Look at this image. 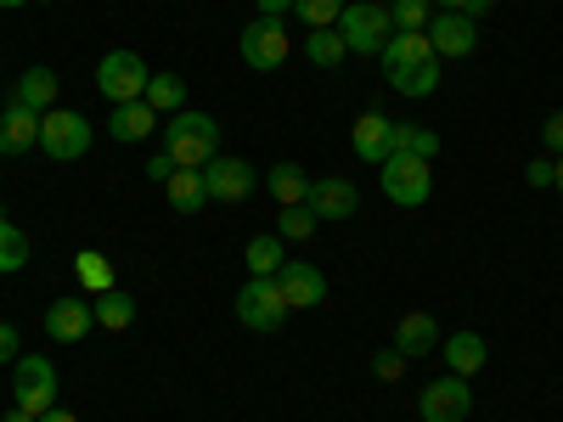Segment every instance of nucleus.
<instances>
[{
    "label": "nucleus",
    "mask_w": 563,
    "mask_h": 422,
    "mask_svg": "<svg viewBox=\"0 0 563 422\" xmlns=\"http://www.w3.org/2000/svg\"><path fill=\"white\" fill-rule=\"evenodd\" d=\"M541 141H547V153H552V158H563V113H552V119L541 124Z\"/></svg>",
    "instance_id": "obj_36"
},
{
    "label": "nucleus",
    "mask_w": 563,
    "mask_h": 422,
    "mask_svg": "<svg viewBox=\"0 0 563 422\" xmlns=\"http://www.w3.org/2000/svg\"><path fill=\"white\" fill-rule=\"evenodd\" d=\"M282 259H288V254H282V237H276V231H265V237H254V243L243 248L249 276H276V270H282Z\"/></svg>",
    "instance_id": "obj_28"
},
{
    "label": "nucleus",
    "mask_w": 563,
    "mask_h": 422,
    "mask_svg": "<svg viewBox=\"0 0 563 422\" xmlns=\"http://www.w3.org/2000/svg\"><path fill=\"white\" fill-rule=\"evenodd\" d=\"M260 12L265 18H282V12H294V0H260Z\"/></svg>",
    "instance_id": "obj_39"
},
{
    "label": "nucleus",
    "mask_w": 563,
    "mask_h": 422,
    "mask_svg": "<svg viewBox=\"0 0 563 422\" xmlns=\"http://www.w3.org/2000/svg\"><path fill=\"white\" fill-rule=\"evenodd\" d=\"M0 7H12V12H18V7H29V0H0Z\"/></svg>",
    "instance_id": "obj_45"
},
{
    "label": "nucleus",
    "mask_w": 563,
    "mask_h": 422,
    "mask_svg": "<svg viewBox=\"0 0 563 422\" xmlns=\"http://www.w3.org/2000/svg\"><path fill=\"white\" fill-rule=\"evenodd\" d=\"M389 135H395V119H384L378 108H372V113H361V119H355L350 147H355V158H361V164L378 169V164L389 158Z\"/></svg>",
    "instance_id": "obj_17"
},
{
    "label": "nucleus",
    "mask_w": 563,
    "mask_h": 422,
    "mask_svg": "<svg viewBox=\"0 0 563 422\" xmlns=\"http://www.w3.org/2000/svg\"><path fill=\"white\" fill-rule=\"evenodd\" d=\"M429 45H434V57H474L479 52V18H467V12H434L429 18Z\"/></svg>",
    "instance_id": "obj_11"
},
{
    "label": "nucleus",
    "mask_w": 563,
    "mask_h": 422,
    "mask_svg": "<svg viewBox=\"0 0 563 422\" xmlns=\"http://www.w3.org/2000/svg\"><path fill=\"white\" fill-rule=\"evenodd\" d=\"M389 18H395V34H422L434 18V0H389Z\"/></svg>",
    "instance_id": "obj_30"
},
{
    "label": "nucleus",
    "mask_w": 563,
    "mask_h": 422,
    "mask_svg": "<svg viewBox=\"0 0 563 422\" xmlns=\"http://www.w3.org/2000/svg\"><path fill=\"white\" fill-rule=\"evenodd\" d=\"M389 153H411V158H440V135L434 130H417V124H395L389 135Z\"/></svg>",
    "instance_id": "obj_27"
},
{
    "label": "nucleus",
    "mask_w": 563,
    "mask_h": 422,
    "mask_svg": "<svg viewBox=\"0 0 563 422\" xmlns=\"http://www.w3.org/2000/svg\"><path fill=\"white\" fill-rule=\"evenodd\" d=\"M158 130V113L147 102H119L113 119H108V135L119 141V147H135V141H147Z\"/></svg>",
    "instance_id": "obj_20"
},
{
    "label": "nucleus",
    "mask_w": 563,
    "mask_h": 422,
    "mask_svg": "<svg viewBox=\"0 0 563 422\" xmlns=\"http://www.w3.org/2000/svg\"><path fill=\"white\" fill-rule=\"evenodd\" d=\"M305 57H310V68H339L350 57V45H344L339 29H310L305 34Z\"/></svg>",
    "instance_id": "obj_25"
},
{
    "label": "nucleus",
    "mask_w": 563,
    "mask_h": 422,
    "mask_svg": "<svg viewBox=\"0 0 563 422\" xmlns=\"http://www.w3.org/2000/svg\"><path fill=\"white\" fill-rule=\"evenodd\" d=\"M0 214H7V209H0Z\"/></svg>",
    "instance_id": "obj_46"
},
{
    "label": "nucleus",
    "mask_w": 563,
    "mask_h": 422,
    "mask_svg": "<svg viewBox=\"0 0 563 422\" xmlns=\"http://www.w3.org/2000/svg\"><path fill=\"white\" fill-rule=\"evenodd\" d=\"M434 7H440V12H467V18H474V0H434Z\"/></svg>",
    "instance_id": "obj_40"
},
{
    "label": "nucleus",
    "mask_w": 563,
    "mask_h": 422,
    "mask_svg": "<svg viewBox=\"0 0 563 422\" xmlns=\"http://www.w3.org/2000/svg\"><path fill=\"white\" fill-rule=\"evenodd\" d=\"M294 12H299L305 29H339L344 0H294Z\"/></svg>",
    "instance_id": "obj_33"
},
{
    "label": "nucleus",
    "mask_w": 563,
    "mask_h": 422,
    "mask_svg": "<svg viewBox=\"0 0 563 422\" xmlns=\"http://www.w3.org/2000/svg\"><path fill=\"white\" fill-rule=\"evenodd\" d=\"M238 321L249 333H282V321H288V299H282L276 276H249L238 288Z\"/></svg>",
    "instance_id": "obj_7"
},
{
    "label": "nucleus",
    "mask_w": 563,
    "mask_h": 422,
    "mask_svg": "<svg viewBox=\"0 0 563 422\" xmlns=\"http://www.w3.org/2000/svg\"><path fill=\"white\" fill-rule=\"evenodd\" d=\"M339 34H344V45H350V52H361V57L384 52V45H389V34H395L389 0H344Z\"/></svg>",
    "instance_id": "obj_3"
},
{
    "label": "nucleus",
    "mask_w": 563,
    "mask_h": 422,
    "mask_svg": "<svg viewBox=\"0 0 563 422\" xmlns=\"http://www.w3.org/2000/svg\"><path fill=\"white\" fill-rule=\"evenodd\" d=\"M97 321L108 326V333H124V326L135 321V299H130L124 288H108V293L97 299Z\"/></svg>",
    "instance_id": "obj_29"
},
{
    "label": "nucleus",
    "mask_w": 563,
    "mask_h": 422,
    "mask_svg": "<svg viewBox=\"0 0 563 422\" xmlns=\"http://www.w3.org/2000/svg\"><path fill=\"white\" fill-rule=\"evenodd\" d=\"M440 355H445V366L456 371V378H474V371L490 360V344L479 333H451V338H440Z\"/></svg>",
    "instance_id": "obj_21"
},
{
    "label": "nucleus",
    "mask_w": 563,
    "mask_h": 422,
    "mask_svg": "<svg viewBox=\"0 0 563 422\" xmlns=\"http://www.w3.org/2000/svg\"><path fill=\"white\" fill-rule=\"evenodd\" d=\"M74 276H79V288H85L90 299H102V293L113 288V259L97 254V248H79V254H74Z\"/></svg>",
    "instance_id": "obj_24"
},
{
    "label": "nucleus",
    "mask_w": 563,
    "mask_h": 422,
    "mask_svg": "<svg viewBox=\"0 0 563 422\" xmlns=\"http://www.w3.org/2000/svg\"><path fill=\"white\" fill-rule=\"evenodd\" d=\"M265 192L276 198V209H294V203H305V198H310V175H305L299 164L282 158V164L265 175Z\"/></svg>",
    "instance_id": "obj_23"
},
{
    "label": "nucleus",
    "mask_w": 563,
    "mask_h": 422,
    "mask_svg": "<svg viewBox=\"0 0 563 422\" xmlns=\"http://www.w3.org/2000/svg\"><path fill=\"white\" fill-rule=\"evenodd\" d=\"M490 7H501V0H474V18H479V12H490Z\"/></svg>",
    "instance_id": "obj_43"
},
{
    "label": "nucleus",
    "mask_w": 563,
    "mask_h": 422,
    "mask_svg": "<svg viewBox=\"0 0 563 422\" xmlns=\"http://www.w3.org/2000/svg\"><path fill=\"white\" fill-rule=\"evenodd\" d=\"M552 186H558V192H563V158H558V175H552Z\"/></svg>",
    "instance_id": "obj_44"
},
{
    "label": "nucleus",
    "mask_w": 563,
    "mask_h": 422,
    "mask_svg": "<svg viewBox=\"0 0 563 422\" xmlns=\"http://www.w3.org/2000/svg\"><path fill=\"white\" fill-rule=\"evenodd\" d=\"M378 63H384L389 90H400V97H411V102H422V97L440 90V57H434L429 34H389Z\"/></svg>",
    "instance_id": "obj_1"
},
{
    "label": "nucleus",
    "mask_w": 563,
    "mask_h": 422,
    "mask_svg": "<svg viewBox=\"0 0 563 422\" xmlns=\"http://www.w3.org/2000/svg\"><path fill=\"white\" fill-rule=\"evenodd\" d=\"M164 153L180 164V169H203L209 158H220V124L209 113H169L164 124Z\"/></svg>",
    "instance_id": "obj_2"
},
{
    "label": "nucleus",
    "mask_w": 563,
    "mask_h": 422,
    "mask_svg": "<svg viewBox=\"0 0 563 422\" xmlns=\"http://www.w3.org/2000/svg\"><path fill=\"white\" fill-rule=\"evenodd\" d=\"M276 288H282V299H288V310H316V304H327V276H321L310 259H282Z\"/></svg>",
    "instance_id": "obj_13"
},
{
    "label": "nucleus",
    "mask_w": 563,
    "mask_h": 422,
    "mask_svg": "<svg viewBox=\"0 0 563 422\" xmlns=\"http://www.w3.org/2000/svg\"><path fill=\"white\" fill-rule=\"evenodd\" d=\"M141 102H147L153 113H180V108H186V79H180V74H153V79H147V97H141Z\"/></svg>",
    "instance_id": "obj_26"
},
{
    "label": "nucleus",
    "mask_w": 563,
    "mask_h": 422,
    "mask_svg": "<svg viewBox=\"0 0 563 422\" xmlns=\"http://www.w3.org/2000/svg\"><path fill=\"white\" fill-rule=\"evenodd\" d=\"M0 422H40V417H34V411H23V406H12V411L0 417Z\"/></svg>",
    "instance_id": "obj_42"
},
{
    "label": "nucleus",
    "mask_w": 563,
    "mask_h": 422,
    "mask_svg": "<svg viewBox=\"0 0 563 422\" xmlns=\"http://www.w3.org/2000/svg\"><path fill=\"white\" fill-rule=\"evenodd\" d=\"M378 169H384V198H389V203H400V209H422V203H429V192H434V169H429V158L389 153Z\"/></svg>",
    "instance_id": "obj_5"
},
{
    "label": "nucleus",
    "mask_w": 563,
    "mask_h": 422,
    "mask_svg": "<svg viewBox=\"0 0 563 422\" xmlns=\"http://www.w3.org/2000/svg\"><path fill=\"white\" fill-rule=\"evenodd\" d=\"M40 153L57 158V164H74L90 153V119L74 113V108H52L40 113Z\"/></svg>",
    "instance_id": "obj_4"
},
{
    "label": "nucleus",
    "mask_w": 563,
    "mask_h": 422,
    "mask_svg": "<svg viewBox=\"0 0 563 422\" xmlns=\"http://www.w3.org/2000/svg\"><path fill=\"white\" fill-rule=\"evenodd\" d=\"M395 349H400L406 360L440 355V321H434L429 310H411V315H400V326H395Z\"/></svg>",
    "instance_id": "obj_18"
},
{
    "label": "nucleus",
    "mask_w": 563,
    "mask_h": 422,
    "mask_svg": "<svg viewBox=\"0 0 563 422\" xmlns=\"http://www.w3.org/2000/svg\"><path fill=\"white\" fill-rule=\"evenodd\" d=\"M23 265H29V237H23L7 214H0V270L12 276V270H23Z\"/></svg>",
    "instance_id": "obj_31"
},
{
    "label": "nucleus",
    "mask_w": 563,
    "mask_h": 422,
    "mask_svg": "<svg viewBox=\"0 0 563 422\" xmlns=\"http://www.w3.org/2000/svg\"><path fill=\"white\" fill-rule=\"evenodd\" d=\"M305 209H310L316 220H350V214L361 209V192H355L350 180L327 175V180H310V198H305Z\"/></svg>",
    "instance_id": "obj_15"
},
{
    "label": "nucleus",
    "mask_w": 563,
    "mask_h": 422,
    "mask_svg": "<svg viewBox=\"0 0 563 422\" xmlns=\"http://www.w3.org/2000/svg\"><path fill=\"white\" fill-rule=\"evenodd\" d=\"M467 411H474V389H467V378H456V371H445V378H434L417 395L422 422H467Z\"/></svg>",
    "instance_id": "obj_10"
},
{
    "label": "nucleus",
    "mask_w": 563,
    "mask_h": 422,
    "mask_svg": "<svg viewBox=\"0 0 563 422\" xmlns=\"http://www.w3.org/2000/svg\"><path fill=\"white\" fill-rule=\"evenodd\" d=\"M90 326H97V299H57L45 310V338H57V344L90 338Z\"/></svg>",
    "instance_id": "obj_14"
},
{
    "label": "nucleus",
    "mask_w": 563,
    "mask_h": 422,
    "mask_svg": "<svg viewBox=\"0 0 563 422\" xmlns=\"http://www.w3.org/2000/svg\"><path fill=\"white\" fill-rule=\"evenodd\" d=\"M552 175H558V158H536V164L525 169V180H530V186H552Z\"/></svg>",
    "instance_id": "obj_38"
},
{
    "label": "nucleus",
    "mask_w": 563,
    "mask_h": 422,
    "mask_svg": "<svg viewBox=\"0 0 563 422\" xmlns=\"http://www.w3.org/2000/svg\"><path fill=\"white\" fill-rule=\"evenodd\" d=\"M164 198H169V209H175V214H198V209L209 203L203 169H175V175L164 180Z\"/></svg>",
    "instance_id": "obj_22"
},
{
    "label": "nucleus",
    "mask_w": 563,
    "mask_h": 422,
    "mask_svg": "<svg viewBox=\"0 0 563 422\" xmlns=\"http://www.w3.org/2000/svg\"><path fill=\"white\" fill-rule=\"evenodd\" d=\"M238 52H243V63L254 68V74H276L282 63H288V52H294V45H288V29H282V18H254L243 34H238Z\"/></svg>",
    "instance_id": "obj_9"
},
{
    "label": "nucleus",
    "mask_w": 563,
    "mask_h": 422,
    "mask_svg": "<svg viewBox=\"0 0 563 422\" xmlns=\"http://www.w3.org/2000/svg\"><path fill=\"white\" fill-rule=\"evenodd\" d=\"M147 79H153L147 63H141L135 52H124V45H119V52H102V63H97V90H102L113 108L147 97Z\"/></svg>",
    "instance_id": "obj_8"
},
{
    "label": "nucleus",
    "mask_w": 563,
    "mask_h": 422,
    "mask_svg": "<svg viewBox=\"0 0 563 422\" xmlns=\"http://www.w3.org/2000/svg\"><path fill=\"white\" fill-rule=\"evenodd\" d=\"M12 406H23V411H34V417H45L57 406V366L45 360V355H18L12 360Z\"/></svg>",
    "instance_id": "obj_6"
},
{
    "label": "nucleus",
    "mask_w": 563,
    "mask_h": 422,
    "mask_svg": "<svg viewBox=\"0 0 563 422\" xmlns=\"http://www.w3.org/2000/svg\"><path fill=\"white\" fill-rule=\"evenodd\" d=\"M40 422H79V417H74V411H68V406H52V411H45V417H40Z\"/></svg>",
    "instance_id": "obj_41"
},
{
    "label": "nucleus",
    "mask_w": 563,
    "mask_h": 422,
    "mask_svg": "<svg viewBox=\"0 0 563 422\" xmlns=\"http://www.w3.org/2000/svg\"><path fill=\"white\" fill-rule=\"evenodd\" d=\"M29 147H40V113H29L23 102L7 97V113H0V158H23Z\"/></svg>",
    "instance_id": "obj_16"
},
{
    "label": "nucleus",
    "mask_w": 563,
    "mask_h": 422,
    "mask_svg": "<svg viewBox=\"0 0 563 422\" xmlns=\"http://www.w3.org/2000/svg\"><path fill=\"white\" fill-rule=\"evenodd\" d=\"M316 225H321V220H316L305 203H294V209H282L276 237H282V243H310V237H316Z\"/></svg>",
    "instance_id": "obj_32"
},
{
    "label": "nucleus",
    "mask_w": 563,
    "mask_h": 422,
    "mask_svg": "<svg viewBox=\"0 0 563 422\" xmlns=\"http://www.w3.org/2000/svg\"><path fill=\"white\" fill-rule=\"evenodd\" d=\"M12 102H23L29 113H52L57 108V68H45V63L23 68L12 85Z\"/></svg>",
    "instance_id": "obj_19"
},
{
    "label": "nucleus",
    "mask_w": 563,
    "mask_h": 422,
    "mask_svg": "<svg viewBox=\"0 0 563 422\" xmlns=\"http://www.w3.org/2000/svg\"><path fill=\"white\" fill-rule=\"evenodd\" d=\"M18 355H23V333H18L12 321H0V366H12Z\"/></svg>",
    "instance_id": "obj_35"
},
{
    "label": "nucleus",
    "mask_w": 563,
    "mask_h": 422,
    "mask_svg": "<svg viewBox=\"0 0 563 422\" xmlns=\"http://www.w3.org/2000/svg\"><path fill=\"white\" fill-rule=\"evenodd\" d=\"M203 186H209V203H243V198H254L260 175L243 158H209L203 164Z\"/></svg>",
    "instance_id": "obj_12"
},
{
    "label": "nucleus",
    "mask_w": 563,
    "mask_h": 422,
    "mask_svg": "<svg viewBox=\"0 0 563 422\" xmlns=\"http://www.w3.org/2000/svg\"><path fill=\"white\" fill-rule=\"evenodd\" d=\"M372 378H378V384H400L406 378V355L389 344V349H378V355H372Z\"/></svg>",
    "instance_id": "obj_34"
},
{
    "label": "nucleus",
    "mask_w": 563,
    "mask_h": 422,
    "mask_svg": "<svg viewBox=\"0 0 563 422\" xmlns=\"http://www.w3.org/2000/svg\"><path fill=\"white\" fill-rule=\"evenodd\" d=\"M175 169H180V164H175V158H169V153H164V147H158V153H153V158H147V180H158V186H164V180H169V175H175Z\"/></svg>",
    "instance_id": "obj_37"
}]
</instances>
